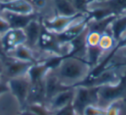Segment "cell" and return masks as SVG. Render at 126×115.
I'll return each mask as SVG.
<instances>
[{"label": "cell", "instance_id": "obj_32", "mask_svg": "<svg viewBox=\"0 0 126 115\" xmlns=\"http://www.w3.org/2000/svg\"><path fill=\"white\" fill-rule=\"evenodd\" d=\"M11 29V28L10 26V23L7 22V20L2 15H0V36H3L4 34H5Z\"/></svg>", "mask_w": 126, "mask_h": 115}, {"label": "cell", "instance_id": "obj_14", "mask_svg": "<svg viewBox=\"0 0 126 115\" xmlns=\"http://www.w3.org/2000/svg\"><path fill=\"white\" fill-rule=\"evenodd\" d=\"M42 18H39L38 19H35L30 22L24 29L23 31L26 37V42L25 45L28 46L30 49L33 50L35 47H37V42H38L39 37L41 35V30H42Z\"/></svg>", "mask_w": 126, "mask_h": 115}, {"label": "cell", "instance_id": "obj_7", "mask_svg": "<svg viewBox=\"0 0 126 115\" xmlns=\"http://www.w3.org/2000/svg\"><path fill=\"white\" fill-rule=\"evenodd\" d=\"M2 60L4 66L3 80H5V81H8L13 78L27 75L30 68L33 65L32 63L23 61L9 55H7V56Z\"/></svg>", "mask_w": 126, "mask_h": 115}, {"label": "cell", "instance_id": "obj_35", "mask_svg": "<svg viewBox=\"0 0 126 115\" xmlns=\"http://www.w3.org/2000/svg\"><path fill=\"white\" fill-rule=\"evenodd\" d=\"M4 62H3V60L0 57V81L3 80V75H4Z\"/></svg>", "mask_w": 126, "mask_h": 115}, {"label": "cell", "instance_id": "obj_39", "mask_svg": "<svg viewBox=\"0 0 126 115\" xmlns=\"http://www.w3.org/2000/svg\"><path fill=\"white\" fill-rule=\"evenodd\" d=\"M86 3H87V1H88V0H86Z\"/></svg>", "mask_w": 126, "mask_h": 115}, {"label": "cell", "instance_id": "obj_21", "mask_svg": "<svg viewBox=\"0 0 126 115\" xmlns=\"http://www.w3.org/2000/svg\"><path fill=\"white\" fill-rule=\"evenodd\" d=\"M9 56H12L14 58H16L18 60H21L23 61H27V62H30L32 64H35L38 62L40 60L36 59L35 56L33 54V50L31 49L26 46L25 44H22V45L18 46L17 48L11 51Z\"/></svg>", "mask_w": 126, "mask_h": 115}, {"label": "cell", "instance_id": "obj_34", "mask_svg": "<svg viewBox=\"0 0 126 115\" xmlns=\"http://www.w3.org/2000/svg\"><path fill=\"white\" fill-rule=\"evenodd\" d=\"M6 56H7V54H6L4 50L2 41H1V36H0V57H1V59H4V58L6 57Z\"/></svg>", "mask_w": 126, "mask_h": 115}, {"label": "cell", "instance_id": "obj_8", "mask_svg": "<svg viewBox=\"0 0 126 115\" xmlns=\"http://www.w3.org/2000/svg\"><path fill=\"white\" fill-rule=\"evenodd\" d=\"M85 16H86V13H79L71 17L55 16L52 19L42 18V23L44 28L47 29V30L55 34H59L67 30L73 23L83 18Z\"/></svg>", "mask_w": 126, "mask_h": 115}, {"label": "cell", "instance_id": "obj_25", "mask_svg": "<svg viewBox=\"0 0 126 115\" xmlns=\"http://www.w3.org/2000/svg\"><path fill=\"white\" fill-rule=\"evenodd\" d=\"M100 37H101V35L99 33L94 31H90L87 29V34H86V38L87 47H96V46H98Z\"/></svg>", "mask_w": 126, "mask_h": 115}, {"label": "cell", "instance_id": "obj_26", "mask_svg": "<svg viewBox=\"0 0 126 115\" xmlns=\"http://www.w3.org/2000/svg\"><path fill=\"white\" fill-rule=\"evenodd\" d=\"M26 109L31 110L32 112L37 113L38 115H52V113L47 109V107L45 105H40V104L29 105Z\"/></svg>", "mask_w": 126, "mask_h": 115}, {"label": "cell", "instance_id": "obj_19", "mask_svg": "<svg viewBox=\"0 0 126 115\" xmlns=\"http://www.w3.org/2000/svg\"><path fill=\"white\" fill-rule=\"evenodd\" d=\"M109 32L111 34L117 42L122 39L126 34V11L114 19L110 26Z\"/></svg>", "mask_w": 126, "mask_h": 115}, {"label": "cell", "instance_id": "obj_28", "mask_svg": "<svg viewBox=\"0 0 126 115\" xmlns=\"http://www.w3.org/2000/svg\"><path fill=\"white\" fill-rule=\"evenodd\" d=\"M106 111L98 106H90L84 111V115H105Z\"/></svg>", "mask_w": 126, "mask_h": 115}, {"label": "cell", "instance_id": "obj_6", "mask_svg": "<svg viewBox=\"0 0 126 115\" xmlns=\"http://www.w3.org/2000/svg\"><path fill=\"white\" fill-rule=\"evenodd\" d=\"M118 64H113L109 68L105 69L97 76L93 78H86L74 86L77 87H102L105 85H111L116 84L120 79V75L117 72Z\"/></svg>", "mask_w": 126, "mask_h": 115}, {"label": "cell", "instance_id": "obj_15", "mask_svg": "<svg viewBox=\"0 0 126 115\" xmlns=\"http://www.w3.org/2000/svg\"><path fill=\"white\" fill-rule=\"evenodd\" d=\"M74 95H75V87H72L68 90L61 92L56 96H54L47 103L46 106L51 113H54V112L60 110L61 108L73 103Z\"/></svg>", "mask_w": 126, "mask_h": 115}, {"label": "cell", "instance_id": "obj_33", "mask_svg": "<svg viewBox=\"0 0 126 115\" xmlns=\"http://www.w3.org/2000/svg\"><path fill=\"white\" fill-rule=\"evenodd\" d=\"M8 92H10V88H9V86H8L7 81L1 80L0 81V96L6 94Z\"/></svg>", "mask_w": 126, "mask_h": 115}, {"label": "cell", "instance_id": "obj_5", "mask_svg": "<svg viewBox=\"0 0 126 115\" xmlns=\"http://www.w3.org/2000/svg\"><path fill=\"white\" fill-rule=\"evenodd\" d=\"M10 93L16 99L21 111L25 110L28 106V97L30 89V80L27 75L11 79L7 81Z\"/></svg>", "mask_w": 126, "mask_h": 115}, {"label": "cell", "instance_id": "obj_18", "mask_svg": "<svg viewBox=\"0 0 126 115\" xmlns=\"http://www.w3.org/2000/svg\"><path fill=\"white\" fill-rule=\"evenodd\" d=\"M50 72L48 67L42 61H39L37 63L33 64L30 68L27 74V76L30 79V83L41 81L45 80L47 74Z\"/></svg>", "mask_w": 126, "mask_h": 115}, {"label": "cell", "instance_id": "obj_11", "mask_svg": "<svg viewBox=\"0 0 126 115\" xmlns=\"http://www.w3.org/2000/svg\"><path fill=\"white\" fill-rule=\"evenodd\" d=\"M73 87L66 86L55 76L53 72H49L45 78V92H46V106L47 104L60 93L67 91Z\"/></svg>", "mask_w": 126, "mask_h": 115}, {"label": "cell", "instance_id": "obj_27", "mask_svg": "<svg viewBox=\"0 0 126 115\" xmlns=\"http://www.w3.org/2000/svg\"><path fill=\"white\" fill-rule=\"evenodd\" d=\"M123 102L124 101H115V102H112L105 108V111L106 113L105 115H119L120 113V110L123 106Z\"/></svg>", "mask_w": 126, "mask_h": 115}, {"label": "cell", "instance_id": "obj_1", "mask_svg": "<svg viewBox=\"0 0 126 115\" xmlns=\"http://www.w3.org/2000/svg\"><path fill=\"white\" fill-rule=\"evenodd\" d=\"M91 69L92 68L85 58L65 57L62 56L61 63L51 72L64 85L74 87V86L86 79Z\"/></svg>", "mask_w": 126, "mask_h": 115}, {"label": "cell", "instance_id": "obj_10", "mask_svg": "<svg viewBox=\"0 0 126 115\" xmlns=\"http://www.w3.org/2000/svg\"><path fill=\"white\" fill-rule=\"evenodd\" d=\"M1 41L4 52L8 55L18 46L25 44L26 37L23 30L11 29L5 34L1 36Z\"/></svg>", "mask_w": 126, "mask_h": 115}, {"label": "cell", "instance_id": "obj_17", "mask_svg": "<svg viewBox=\"0 0 126 115\" xmlns=\"http://www.w3.org/2000/svg\"><path fill=\"white\" fill-rule=\"evenodd\" d=\"M30 84L31 85L28 97V106L32 104H40L46 106L45 80Z\"/></svg>", "mask_w": 126, "mask_h": 115}, {"label": "cell", "instance_id": "obj_31", "mask_svg": "<svg viewBox=\"0 0 126 115\" xmlns=\"http://www.w3.org/2000/svg\"><path fill=\"white\" fill-rule=\"evenodd\" d=\"M52 115H77L74 109L73 104L67 105V106H64V107L61 108L60 110L52 113Z\"/></svg>", "mask_w": 126, "mask_h": 115}, {"label": "cell", "instance_id": "obj_2", "mask_svg": "<svg viewBox=\"0 0 126 115\" xmlns=\"http://www.w3.org/2000/svg\"><path fill=\"white\" fill-rule=\"evenodd\" d=\"M118 100L126 101V67L117 83L102 86L98 90L99 107L105 109L110 103Z\"/></svg>", "mask_w": 126, "mask_h": 115}, {"label": "cell", "instance_id": "obj_24", "mask_svg": "<svg viewBox=\"0 0 126 115\" xmlns=\"http://www.w3.org/2000/svg\"><path fill=\"white\" fill-rule=\"evenodd\" d=\"M117 44V42L115 41V39L113 38V37L111 36V34L110 32H106V33L101 35L100 37L99 42H98V47L104 51H109L112 50L114 49V47Z\"/></svg>", "mask_w": 126, "mask_h": 115}, {"label": "cell", "instance_id": "obj_4", "mask_svg": "<svg viewBox=\"0 0 126 115\" xmlns=\"http://www.w3.org/2000/svg\"><path fill=\"white\" fill-rule=\"evenodd\" d=\"M37 47L40 50L49 53L53 56H66L69 50L68 44L62 45L58 40L56 34L47 30L44 28L43 25L37 42Z\"/></svg>", "mask_w": 126, "mask_h": 115}, {"label": "cell", "instance_id": "obj_38", "mask_svg": "<svg viewBox=\"0 0 126 115\" xmlns=\"http://www.w3.org/2000/svg\"><path fill=\"white\" fill-rule=\"evenodd\" d=\"M0 15H1V10H0Z\"/></svg>", "mask_w": 126, "mask_h": 115}, {"label": "cell", "instance_id": "obj_37", "mask_svg": "<svg viewBox=\"0 0 126 115\" xmlns=\"http://www.w3.org/2000/svg\"><path fill=\"white\" fill-rule=\"evenodd\" d=\"M102 1H106V0H88L87 3H86V6H87V4H92V3H94V2H102Z\"/></svg>", "mask_w": 126, "mask_h": 115}, {"label": "cell", "instance_id": "obj_16", "mask_svg": "<svg viewBox=\"0 0 126 115\" xmlns=\"http://www.w3.org/2000/svg\"><path fill=\"white\" fill-rule=\"evenodd\" d=\"M88 8H102L109 11L112 15L119 16L126 11V0H106L87 4Z\"/></svg>", "mask_w": 126, "mask_h": 115}, {"label": "cell", "instance_id": "obj_20", "mask_svg": "<svg viewBox=\"0 0 126 115\" xmlns=\"http://www.w3.org/2000/svg\"><path fill=\"white\" fill-rule=\"evenodd\" d=\"M54 11H55V16H64V17H71L77 15L79 12L74 4L69 0H54Z\"/></svg>", "mask_w": 126, "mask_h": 115}, {"label": "cell", "instance_id": "obj_9", "mask_svg": "<svg viewBox=\"0 0 126 115\" xmlns=\"http://www.w3.org/2000/svg\"><path fill=\"white\" fill-rule=\"evenodd\" d=\"M91 18L86 13V16L81 19L76 21L75 23H73L71 26H69L67 30L62 31L61 33L56 34L57 38L59 42L62 45L67 44L73 41L74 38L79 37L86 28H87L88 23L91 21Z\"/></svg>", "mask_w": 126, "mask_h": 115}, {"label": "cell", "instance_id": "obj_13", "mask_svg": "<svg viewBox=\"0 0 126 115\" xmlns=\"http://www.w3.org/2000/svg\"><path fill=\"white\" fill-rule=\"evenodd\" d=\"M1 15L7 20L11 29H19V30H23L30 22L41 18V17H39L38 13L36 12H33L31 14L28 15H23L4 11V12L1 13Z\"/></svg>", "mask_w": 126, "mask_h": 115}, {"label": "cell", "instance_id": "obj_12", "mask_svg": "<svg viewBox=\"0 0 126 115\" xmlns=\"http://www.w3.org/2000/svg\"><path fill=\"white\" fill-rule=\"evenodd\" d=\"M0 10L1 13L7 11V12L23 15L35 12L31 4L27 2L26 0H7V1L0 0Z\"/></svg>", "mask_w": 126, "mask_h": 115}, {"label": "cell", "instance_id": "obj_36", "mask_svg": "<svg viewBox=\"0 0 126 115\" xmlns=\"http://www.w3.org/2000/svg\"><path fill=\"white\" fill-rule=\"evenodd\" d=\"M20 115H38V114L34 113V112H32L31 110H30V109H25L20 112Z\"/></svg>", "mask_w": 126, "mask_h": 115}, {"label": "cell", "instance_id": "obj_29", "mask_svg": "<svg viewBox=\"0 0 126 115\" xmlns=\"http://www.w3.org/2000/svg\"><path fill=\"white\" fill-rule=\"evenodd\" d=\"M33 7L34 11H41L45 9L49 3V0H26Z\"/></svg>", "mask_w": 126, "mask_h": 115}, {"label": "cell", "instance_id": "obj_22", "mask_svg": "<svg viewBox=\"0 0 126 115\" xmlns=\"http://www.w3.org/2000/svg\"><path fill=\"white\" fill-rule=\"evenodd\" d=\"M117 17V16H110L106 18H104L102 20H99V21L91 20L87 25L88 30L98 32L100 35H103V34L106 33V32H109L110 24H111V23L114 21V19Z\"/></svg>", "mask_w": 126, "mask_h": 115}, {"label": "cell", "instance_id": "obj_30", "mask_svg": "<svg viewBox=\"0 0 126 115\" xmlns=\"http://www.w3.org/2000/svg\"><path fill=\"white\" fill-rule=\"evenodd\" d=\"M124 48H126V34L122 37V39H121L119 42H117V44H116V46L114 47V49H112V50L109 51L107 55H109L108 56L109 57H110L111 59H113L114 56H115V55L117 54V51L121 49H124Z\"/></svg>", "mask_w": 126, "mask_h": 115}, {"label": "cell", "instance_id": "obj_23", "mask_svg": "<svg viewBox=\"0 0 126 115\" xmlns=\"http://www.w3.org/2000/svg\"><path fill=\"white\" fill-rule=\"evenodd\" d=\"M103 53L104 51L98 46H96V47H87L86 60L89 63L90 67L92 68H93L95 66H97L98 64Z\"/></svg>", "mask_w": 126, "mask_h": 115}, {"label": "cell", "instance_id": "obj_3", "mask_svg": "<svg viewBox=\"0 0 126 115\" xmlns=\"http://www.w3.org/2000/svg\"><path fill=\"white\" fill-rule=\"evenodd\" d=\"M99 87H77L73 100V106L77 115H84V111L90 106L98 105Z\"/></svg>", "mask_w": 126, "mask_h": 115}]
</instances>
